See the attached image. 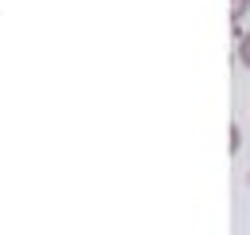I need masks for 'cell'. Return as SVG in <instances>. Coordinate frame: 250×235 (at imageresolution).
<instances>
[{
  "instance_id": "1",
  "label": "cell",
  "mask_w": 250,
  "mask_h": 235,
  "mask_svg": "<svg viewBox=\"0 0 250 235\" xmlns=\"http://www.w3.org/2000/svg\"><path fill=\"white\" fill-rule=\"evenodd\" d=\"M246 8H250V0H230V27L238 31V20L246 16Z\"/></svg>"
},
{
  "instance_id": "2",
  "label": "cell",
  "mask_w": 250,
  "mask_h": 235,
  "mask_svg": "<svg viewBox=\"0 0 250 235\" xmlns=\"http://www.w3.org/2000/svg\"><path fill=\"white\" fill-rule=\"evenodd\" d=\"M238 63H242V67L250 70V31H246V35L238 39Z\"/></svg>"
},
{
  "instance_id": "3",
  "label": "cell",
  "mask_w": 250,
  "mask_h": 235,
  "mask_svg": "<svg viewBox=\"0 0 250 235\" xmlns=\"http://www.w3.org/2000/svg\"><path fill=\"white\" fill-rule=\"evenodd\" d=\"M238 145H242V133H238V125H230V153H238Z\"/></svg>"
}]
</instances>
